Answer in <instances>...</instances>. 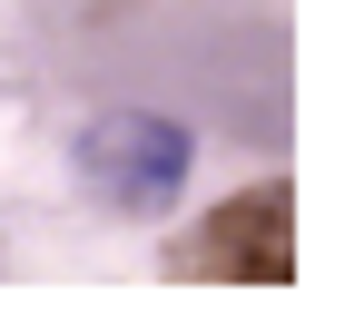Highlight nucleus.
Returning a JSON list of instances; mask_svg holds the SVG:
<instances>
[{
  "label": "nucleus",
  "mask_w": 355,
  "mask_h": 325,
  "mask_svg": "<svg viewBox=\"0 0 355 325\" xmlns=\"http://www.w3.org/2000/svg\"><path fill=\"white\" fill-rule=\"evenodd\" d=\"M188 158H198V138L178 128V118H158V109H109V118L79 128V177H89V197H109L119 217L178 207Z\"/></svg>",
  "instance_id": "obj_1"
},
{
  "label": "nucleus",
  "mask_w": 355,
  "mask_h": 325,
  "mask_svg": "<svg viewBox=\"0 0 355 325\" xmlns=\"http://www.w3.org/2000/svg\"><path fill=\"white\" fill-rule=\"evenodd\" d=\"M168 276H207V286H286L296 276V188L266 177L257 197H227L217 217H198L168 247Z\"/></svg>",
  "instance_id": "obj_2"
}]
</instances>
